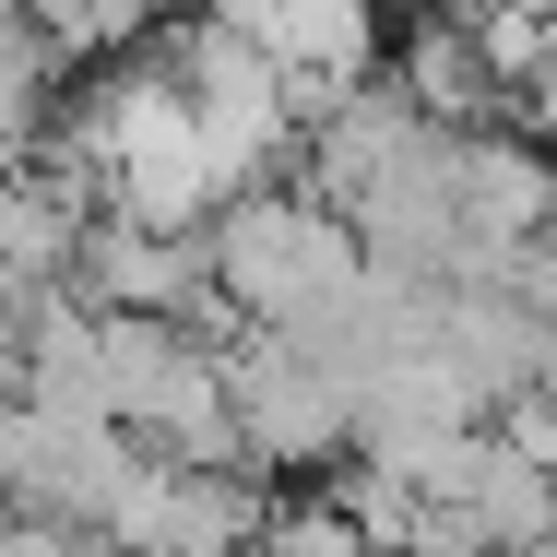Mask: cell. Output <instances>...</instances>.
Segmentation results:
<instances>
[{
  "label": "cell",
  "mask_w": 557,
  "mask_h": 557,
  "mask_svg": "<svg viewBox=\"0 0 557 557\" xmlns=\"http://www.w3.org/2000/svg\"><path fill=\"white\" fill-rule=\"evenodd\" d=\"M202 261H214V297L237 309V333H297V344H333L344 309L368 297V249L356 225L297 190V178H249L225 190L214 225H202Z\"/></svg>",
  "instance_id": "obj_1"
},
{
  "label": "cell",
  "mask_w": 557,
  "mask_h": 557,
  "mask_svg": "<svg viewBox=\"0 0 557 557\" xmlns=\"http://www.w3.org/2000/svg\"><path fill=\"white\" fill-rule=\"evenodd\" d=\"M225 416L249 474H333L356 450V380L297 333H225Z\"/></svg>",
  "instance_id": "obj_2"
},
{
  "label": "cell",
  "mask_w": 557,
  "mask_h": 557,
  "mask_svg": "<svg viewBox=\"0 0 557 557\" xmlns=\"http://www.w3.org/2000/svg\"><path fill=\"white\" fill-rule=\"evenodd\" d=\"M261 510H273V486L249 462H166V450H143V474H131V498H119L96 557H249Z\"/></svg>",
  "instance_id": "obj_3"
},
{
  "label": "cell",
  "mask_w": 557,
  "mask_h": 557,
  "mask_svg": "<svg viewBox=\"0 0 557 557\" xmlns=\"http://www.w3.org/2000/svg\"><path fill=\"white\" fill-rule=\"evenodd\" d=\"M428 498H450V510L486 534V557L557 546V474H546V462H522L498 428H462V440L428 462Z\"/></svg>",
  "instance_id": "obj_4"
},
{
  "label": "cell",
  "mask_w": 557,
  "mask_h": 557,
  "mask_svg": "<svg viewBox=\"0 0 557 557\" xmlns=\"http://www.w3.org/2000/svg\"><path fill=\"white\" fill-rule=\"evenodd\" d=\"M202 12H225L273 72H333V84L380 72V0H202Z\"/></svg>",
  "instance_id": "obj_5"
},
{
  "label": "cell",
  "mask_w": 557,
  "mask_h": 557,
  "mask_svg": "<svg viewBox=\"0 0 557 557\" xmlns=\"http://www.w3.org/2000/svg\"><path fill=\"white\" fill-rule=\"evenodd\" d=\"M392 84L416 96V119H440V131H486V119L510 108L498 72H486V48L462 36V12H416V24L392 36Z\"/></svg>",
  "instance_id": "obj_6"
},
{
  "label": "cell",
  "mask_w": 557,
  "mask_h": 557,
  "mask_svg": "<svg viewBox=\"0 0 557 557\" xmlns=\"http://www.w3.org/2000/svg\"><path fill=\"white\" fill-rule=\"evenodd\" d=\"M60 96H72V60L48 48V24H36V12H12V0H0V143L24 154V143L60 119Z\"/></svg>",
  "instance_id": "obj_7"
},
{
  "label": "cell",
  "mask_w": 557,
  "mask_h": 557,
  "mask_svg": "<svg viewBox=\"0 0 557 557\" xmlns=\"http://www.w3.org/2000/svg\"><path fill=\"white\" fill-rule=\"evenodd\" d=\"M12 12H36L72 72H96V60H119V48L154 36V0H12Z\"/></svg>",
  "instance_id": "obj_8"
},
{
  "label": "cell",
  "mask_w": 557,
  "mask_h": 557,
  "mask_svg": "<svg viewBox=\"0 0 557 557\" xmlns=\"http://www.w3.org/2000/svg\"><path fill=\"white\" fill-rule=\"evenodd\" d=\"M261 557H368V534L344 522V498L321 486V498H273L261 510Z\"/></svg>",
  "instance_id": "obj_9"
},
{
  "label": "cell",
  "mask_w": 557,
  "mask_h": 557,
  "mask_svg": "<svg viewBox=\"0 0 557 557\" xmlns=\"http://www.w3.org/2000/svg\"><path fill=\"white\" fill-rule=\"evenodd\" d=\"M486 428L522 450V462H546V474H557V392H546V380H534V392H498V404H486Z\"/></svg>",
  "instance_id": "obj_10"
},
{
  "label": "cell",
  "mask_w": 557,
  "mask_h": 557,
  "mask_svg": "<svg viewBox=\"0 0 557 557\" xmlns=\"http://www.w3.org/2000/svg\"><path fill=\"white\" fill-rule=\"evenodd\" d=\"M24 297H36V285L0 273V380H12V356H24Z\"/></svg>",
  "instance_id": "obj_11"
},
{
  "label": "cell",
  "mask_w": 557,
  "mask_h": 557,
  "mask_svg": "<svg viewBox=\"0 0 557 557\" xmlns=\"http://www.w3.org/2000/svg\"><path fill=\"white\" fill-rule=\"evenodd\" d=\"M368 557H392V546H368Z\"/></svg>",
  "instance_id": "obj_12"
},
{
  "label": "cell",
  "mask_w": 557,
  "mask_h": 557,
  "mask_svg": "<svg viewBox=\"0 0 557 557\" xmlns=\"http://www.w3.org/2000/svg\"><path fill=\"white\" fill-rule=\"evenodd\" d=\"M534 557H557V546H534Z\"/></svg>",
  "instance_id": "obj_13"
},
{
  "label": "cell",
  "mask_w": 557,
  "mask_h": 557,
  "mask_svg": "<svg viewBox=\"0 0 557 557\" xmlns=\"http://www.w3.org/2000/svg\"><path fill=\"white\" fill-rule=\"evenodd\" d=\"M0 154H12V143H0Z\"/></svg>",
  "instance_id": "obj_14"
}]
</instances>
